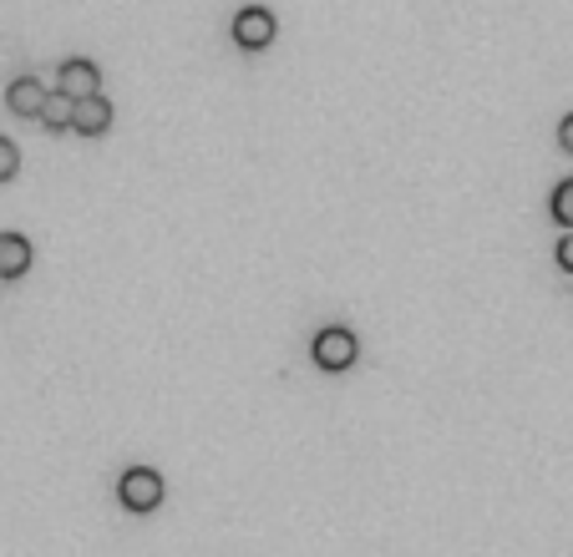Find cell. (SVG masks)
Masks as SVG:
<instances>
[{
  "label": "cell",
  "mask_w": 573,
  "mask_h": 557,
  "mask_svg": "<svg viewBox=\"0 0 573 557\" xmlns=\"http://www.w3.org/2000/svg\"><path fill=\"white\" fill-rule=\"evenodd\" d=\"M117 497L127 512H153V507H162V477L153 466H133V471H122Z\"/></svg>",
  "instance_id": "obj_1"
},
{
  "label": "cell",
  "mask_w": 573,
  "mask_h": 557,
  "mask_svg": "<svg viewBox=\"0 0 573 557\" xmlns=\"http://www.w3.org/2000/svg\"><path fill=\"white\" fill-rule=\"evenodd\" d=\"M310 355H315V365H321V371H350V365H356V355H360V340L350 330H321L315 334V350H310Z\"/></svg>",
  "instance_id": "obj_2"
},
{
  "label": "cell",
  "mask_w": 573,
  "mask_h": 557,
  "mask_svg": "<svg viewBox=\"0 0 573 557\" xmlns=\"http://www.w3.org/2000/svg\"><path fill=\"white\" fill-rule=\"evenodd\" d=\"M274 36H280V26H274V15L259 11V5H249V11L234 15V41H239L244 52H265Z\"/></svg>",
  "instance_id": "obj_3"
},
{
  "label": "cell",
  "mask_w": 573,
  "mask_h": 557,
  "mask_svg": "<svg viewBox=\"0 0 573 557\" xmlns=\"http://www.w3.org/2000/svg\"><path fill=\"white\" fill-rule=\"evenodd\" d=\"M97 87H102V77H97L92 61H67V67L56 71V92L71 96V102H87V96H97Z\"/></svg>",
  "instance_id": "obj_4"
},
{
  "label": "cell",
  "mask_w": 573,
  "mask_h": 557,
  "mask_svg": "<svg viewBox=\"0 0 573 557\" xmlns=\"http://www.w3.org/2000/svg\"><path fill=\"white\" fill-rule=\"evenodd\" d=\"M46 87H41L36 77H15L11 87H5V106H11L15 117H36L41 122V106H46Z\"/></svg>",
  "instance_id": "obj_5"
},
{
  "label": "cell",
  "mask_w": 573,
  "mask_h": 557,
  "mask_svg": "<svg viewBox=\"0 0 573 557\" xmlns=\"http://www.w3.org/2000/svg\"><path fill=\"white\" fill-rule=\"evenodd\" d=\"M71 127H77L81 137H102L112 127V102L102 92L87 96V102H77V117H71Z\"/></svg>",
  "instance_id": "obj_6"
},
{
  "label": "cell",
  "mask_w": 573,
  "mask_h": 557,
  "mask_svg": "<svg viewBox=\"0 0 573 557\" xmlns=\"http://www.w3.org/2000/svg\"><path fill=\"white\" fill-rule=\"evenodd\" d=\"M31 269V243L21 234H0V278H21Z\"/></svg>",
  "instance_id": "obj_7"
},
{
  "label": "cell",
  "mask_w": 573,
  "mask_h": 557,
  "mask_svg": "<svg viewBox=\"0 0 573 557\" xmlns=\"http://www.w3.org/2000/svg\"><path fill=\"white\" fill-rule=\"evenodd\" d=\"M71 117H77V102H71V96H61V92L46 96V106H41V122H46L52 133H67Z\"/></svg>",
  "instance_id": "obj_8"
},
{
  "label": "cell",
  "mask_w": 573,
  "mask_h": 557,
  "mask_svg": "<svg viewBox=\"0 0 573 557\" xmlns=\"http://www.w3.org/2000/svg\"><path fill=\"white\" fill-rule=\"evenodd\" d=\"M553 218H559L563 234L573 228V178H563V183L553 187Z\"/></svg>",
  "instance_id": "obj_9"
},
{
  "label": "cell",
  "mask_w": 573,
  "mask_h": 557,
  "mask_svg": "<svg viewBox=\"0 0 573 557\" xmlns=\"http://www.w3.org/2000/svg\"><path fill=\"white\" fill-rule=\"evenodd\" d=\"M15 168H21V152H15L11 137H0V183H11Z\"/></svg>",
  "instance_id": "obj_10"
},
{
  "label": "cell",
  "mask_w": 573,
  "mask_h": 557,
  "mask_svg": "<svg viewBox=\"0 0 573 557\" xmlns=\"http://www.w3.org/2000/svg\"><path fill=\"white\" fill-rule=\"evenodd\" d=\"M559 269H569V274H573V228L559 239Z\"/></svg>",
  "instance_id": "obj_11"
},
{
  "label": "cell",
  "mask_w": 573,
  "mask_h": 557,
  "mask_svg": "<svg viewBox=\"0 0 573 557\" xmlns=\"http://www.w3.org/2000/svg\"><path fill=\"white\" fill-rule=\"evenodd\" d=\"M559 143H563V152H573V112L559 122Z\"/></svg>",
  "instance_id": "obj_12"
}]
</instances>
